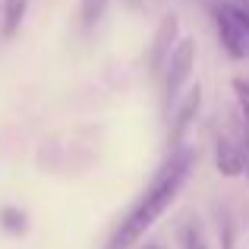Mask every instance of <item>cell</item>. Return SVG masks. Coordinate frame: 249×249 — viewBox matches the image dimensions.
I'll return each mask as SVG.
<instances>
[{"mask_svg": "<svg viewBox=\"0 0 249 249\" xmlns=\"http://www.w3.org/2000/svg\"><path fill=\"white\" fill-rule=\"evenodd\" d=\"M193 164H196V152L177 148V152L170 155V161L158 170V177L152 180V186L142 193V199L136 202V205L129 208V214L120 221V227L110 233V240H107L104 249H133L139 243V240L158 224L161 214L177 202L180 189L186 186V180H189Z\"/></svg>", "mask_w": 249, "mask_h": 249, "instance_id": "obj_1", "label": "cell"}, {"mask_svg": "<svg viewBox=\"0 0 249 249\" xmlns=\"http://www.w3.org/2000/svg\"><path fill=\"white\" fill-rule=\"evenodd\" d=\"M212 19L218 29V41L233 60L249 57V19L227 0H212Z\"/></svg>", "mask_w": 249, "mask_h": 249, "instance_id": "obj_2", "label": "cell"}, {"mask_svg": "<svg viewBox=\"0 0 249 249\" xmlns=\"http://www.w3.org/2000/svg\"><path fill=\"white\" fill-rule=\"evenodd\" d=\"M164 70H167V76H164V104L170 107V104L180 98L183 85L189 82V76H193V70H196V41L193 38H183V41L170 51Z\"/></svg>", "mask_w": 249, "mask_h": 249, "instance_id": "obj_3", "label": "cell"}, {"mask_svg": "<svg viewBox=\"0 0 249 249\" xmlns=\"http://www.w3.org/2000/svg\"><path fill=\"white\" fill-rule=\"evenodd\" d=\"M214 164H218V174H224V177L246 174L243 152H240V142L233 136H227V133L218 136V142H214Z\"/></svg>", "mask_w": 249, "mask_h": 249, "instance_id": "obj_4", "label": "cell"}, {"mask_svg": "<svg viewBox=\"0 0 249 249\" xmlns=\"http://www.w3.org/2000/svg\"><path fill=\"white\" fill-rule=\"evenodd\" d=\"M199 107H202V89L196 85V89L186 91L183 104L177 107V114H174V123H170V145H174V152L180 148V142H183V136H186V129L193 126V120H196V114H199Z\"/></svg>", "mask_w": 249, "mask_h": 249, "instance_id": "obj_5", "label": "cell"}, {"mask_svg": "<svg viewBox=\"0 0 249 249\" xmlns=\"http://www.w3.org/2000/svg\"><path fill=\"white\" fill-rule=\"evenodd\" d=\"M174 38H177V16L170 13V16L161 19L158 35H155V44H152V73H161V70L167 67L170 51L177 48V44H174Z\"/></svg>", "mask_w": 249, "mask_h": 249, "instance_id": "obj_6", "label": "cell"}, {"mask_svg": "<svg viewBox=\"0 0 249 249\" xmlns=\"http://www.w3.org/2000/svg\"><path fill=\"white\" fill-rule=\"evenodd\" d=\"M25 6H29V0H6V6H3V35H13V32L19 29V22H22V16H25Z\"/></svg>", "mask_w": 249, "mask_h": 249, "instance_id": "obj_7", "label": "cell"}, {"mask_svg": "<svg viewBox=\"0 0 249 249\" xmlns=\"http://www.w3.org/2000/svg\"><path fill=\"white\" fill-rule=\"evenodd\" d=\"M0 224H3V231H10V233H25L29 231L25 214L19 212V208H3V212H0Z\"/></svg>", "mask_w": 249, "mask_h": 249, "instance_id": "obj_8", "label": "cell"}, {"mask_svg": "<svg viewBox=\"0 0 249 249\" xmlns=\"http://www.w3.org/2000/svg\"><path fill=\"white\" fill-rule=\"evenodd\" d=\"M104 6H107V0H82V25L85 29H91V25L101 19Z\"/></svg>", "mask_w": 249, "mask_h": 249, "instance_id": "obj_9", "label": "cell"}, {"mask_svg": "<svg viewBox=\"0 0 249 249\" xmlns=\"http://www.w3.org/2000/svg\"><path fill=\"white\" fill-rule=\"evenodd\" d=\"M233 95H237L240 114H243V123L249 126V82L246 79H233Z\"/></svg>", "mask_w": 249, "mask_h": 249, "instance_id": "obj_10", "label": "cell"}, {"mask_svg": "<svg viewBox=\"0 0 249 249\" xmlns=\"http://www.w3.org/2000/svg\"><path fill=\"white\" fill-rule=\"evenodd\" d=\"M227 3H231V6H237V10H240V13H243V16L249 19V0H227Z\"/></svg>", "mask_w": 249, "mask_h": 249, "instance_id": "obj_11", "label": "cell"}, {"mask_svg": "<svg viewBox=\"0 0 249 249\" xmlns=\"http://www.w3.org/2000/svg\"><path fill=\"white\" fill-rule=\"evenodd\" d=\"M183 249H205V243H202L199 237H186V246Z\"/></svg>", "mask_w": 249, "mask_h": 249, "instance_id": "obj_12", "label": "cell"}, {"mask_svg": "<svg viewBox=\"0 0 249 249\" xmlns=\"http://www.w3.org/2000/svg\"><path fill=\"white\" fill-rule=\"evenodd\" d=\"M145 249H161V246H145Z\"/></svg>", "mask_w": 249, "mask_h": 249, "instance_id": "obj_13", "label": "cell"}]
</instances>
